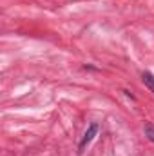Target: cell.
<instances>
[{"label": "cell", "mask_w": 154, "mask_h": 156, "mask_svg": "<svg viewBox=\"0 0 154 156\" xmlns=\"http://www.w3.org/2000/svg\"><path fill=\"white\" fill-rule=\"evenodd\" d=\"M96 133H98V123L93 122V123L87 127V131H85V134L82 136V140H80V145H78V153H80V154H82V153L85 151V147L93 142V138L96 136Z\"/></svg>", "instance_id": "1"}, {"label": "cell", "mask_w": 154, "mask_h": 156, "mask_svg": "<svg viewBox=\"0 0 154 156\" xmlns=\"http://www.w3.org/2000/svg\"><path fill=\"white\" fill-rule=\"evenodd\" d=\"M142 80H143V83L151 89V93H154V75H152V73L145 71V73L142 75Z\"/></svg>", "instance_id": "2"}, {"label": "cell", "mask_w": 154, "mask_h": 156, "mask_svg": "<svg viewBox=\"0 0 154 156\" xmlns=\"http://www.w3.org/2000/svg\"><path fill=\"white\" fill-rule=\"evenodd\" d=\"M145 136H147L151 142H154V127L152 125H145Z\"/></svg>", "instance_id": "3"}]
</instances>
